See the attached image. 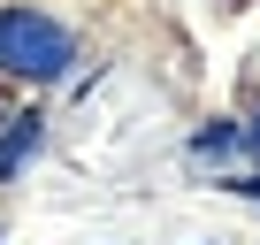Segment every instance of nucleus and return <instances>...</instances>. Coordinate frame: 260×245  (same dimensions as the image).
Listing matches in <instances>:
<instances>
[{
  "instance_id": "f257e3e1",
  "label": "nucleus",
  "mask_w": 260,
  "mask_h": 245,
  "mask_svg": "<svg viewBox=\"0 0 260 245\" xmlns=\"http://www.w3.org/2000/svg\"><path fill=\"white\" fill-rule=\"evenodd\" d=\"M77 62V39L39 8H0V77L8 84H54Z\"/></svg>"
},
{
  "instance_id": "f03ea898",
  "label": "nucleus",
  "mask_w": 260,
  "mask_h": 245,
  "mask_svg": "<svg viewBox=\"0 0 260 245\" xmlns=\"http://www.w3.org/2000/svg\"><path fill=\"white\" fill-rule=\"evenodd\" d=\"M39 138H46V115H39V107H31V115L16 107L8 122H0V176H16V169L39 154Z\"/></svg>"
},
{
  "instance_id": "7ed1b4c3",
  "label": "nucleus",
  "mask_w": 260,
  "mask_h": 245,
  "mask_svg": "<svg viewBox=\"0 0 260 245\" xmlns=\"http://www.w3.org/2000/svg\"><path fill=\"white\" fill-rule=\"evenodd\" d=\"M237 146H245V131H237V122H207V131L191 138V154H199V161H214V154H237Z\"/></svg>"
},
{
  "instance_id": "20e7f679",
  "label": "nucleus",
  "mask_w": 260,
  "mask_h": 245,
  "mask_svg": "<svg viewBox=\"0 0 260 245\" xmlns=\"http://www.w3.org/2000/svg\"><path fill=\"white\" fill-rule=\"evenodd\" d=\"M245 146H252V154H260V115H252V131H245Z\"/></svg>"
},
{
  "instance_id": "39448f33",
  "label": "nucleus",
  "mask_w": 260,
  "mask_h": 245,
  "mask_svg": "<svg viewBox=\"0 0 260 245\" xmlns=\"http://www.w3.org/2000/svg\"><path fill=\"white\" fill-rule=\"evenodd\" d=\"M8 115H16V107H8V84H0V122H8Z\"/></svg>"
}]
</instances>
